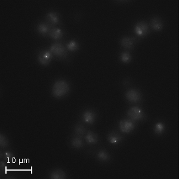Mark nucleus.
Wrapping results in <instances>:
<instances>
[{
  "instance_id": "obj_1",
  "label": "nucleus",
  "mask_w": 179,
  "mask_h": 179,
  "mask_svg": "<svg viewBox=\"0 0 179 179\" xmlns=\"http://www.w3.org/2000/svg\"><path fill=\"white\" fill-rule=\"evenodd\" d=\"M69 91V86L65 81H57L54 84L52 88V93L53 96L57 97H62L66 95Z\"/></svg>"
},
{
  "instance_id": "obj_2",
  "label": "nucleus",
  "mask_w": 179,
  "mask_h": 179,
  "mask_svg": "<svg viewBox=\"0 0 179 179\" xmlns=\"http://www.w3.org/2000/svg\"><path fill=\"white\" fill-rule=\"evenodd\" d=\"M128 117L133 121H139L143 119L145 114L142 109L137 106L131 108L127 112Z\"/></svg>"
},
{
  "instance_id": "obj_3",
  "label": "nucleus",
  "mask_w": 179,
  "mask_h": 179,
  "mask_svg": "<svg viewBox=\"0 0 179 179\" xmlns=\"http://www.w3.org/2000/svg\"><path fill=\"white\" fill-rule=\"evenodd\" d=\"M50 51L54 55L59 57H64L66 56V51L64 46L61 43L53 44L50 48Z\"/></svg>"
},
{
  "instance_id": "obj_4",
  "label": "nucleus",
  "mask_w": 179,
  "mask_h": 179,
  "mask_svg": "<svg viewBox=\"0 0 179 179\" xmlns=\"http://www.w3.org/2000/svg\"><path fill=\"white\" fill-rule=\"evenodd\" d=\"M52 53H51L50 51H46V50H43L41 51L39 55H38V61L43 65H48L51 62V59H52Z\"/></svg>"
},
{
  "instance_id": "obj_5",
  "label": "nucleus",
  "mask_w": 179,
  "mask_h": 179,
  "mask_svg": "<svg viewBox=\"0 0 179 179\" xmlns=\"http://www.w3.org/2000/svg\"><path fill=\"white\" fill-rule=\"evenodd\" d=\"M135 127L134 123L129 119L122 120L119 123V129L123 133H129L134 130Z\"/></svg>"
},
{
  "instance_id": "obj_6",
  "label": "nucleus",
  "mask_w": 179,
  "mask_h": 179,
  "mask_svg": "<svg viewBox=\"0 0 179 179\" xmlns=\"http://www.w3.org/2000/svg\"><path fill=\"white\" fill-rule=\"evenodd\" d=\"M134 31L138 36L143 37L146 35L149 31L148 25L145 22H140L136 24L134 27Z\"/></svg>"
},
{
  "instance_id": "obj_7",
  "label": "nucleus",
  "mask_w": 179,
  "mask_h": 179,
  "mask_svg": "<svg viewBox=\"0 0 179 179\" xmlns=\"http://www.w3.org/2000/svg\"><path fill=\"white\" fill-rule=\"evenodd\" d=\"M126 98L132 103H137L141 100V93L135 89H131L126 93Z\"/></svg>"
},
{
  "instance_id": "obj_8",
  "label": "nucleus",
  "mask_w": 179,
  "mask_h": 179,
  "mask_svg": "<svg viewBox=\"0 0 179 179\" xmlns=\"http://www.w3.org/2000/svg\"><path fill=\"white\" fill-rule=\"evenodd\" d=\"M82 119L84 122L87 123L93 124L95 121L96 115L92 111H87L84 112L82 114Z\"/></svg>"
},
{
  "instance_id": "obj_9",
  "label": "nucleus",
  "mask_w": 179,
  "mask_h": 179,
  "mask_svg": "<svg viewBox=\"0 0 179 179\" xmlns=\"http://www.w3.org/2000/svg\"><path fill=\"white\" fill-rule=\"evenodd\" d=\"M108 139V141L110 143L113 145H116L122 140V136L117 132L112 131L109 134Z\"/></svg>"
},
{
  "instance_id": "obj_10",
  "label": "nucleus",
  "mask_w": 179,
  "mask_h": 179,
  "mask_svg": "<svg viewBox=\"0 0 179 179\" xmlns=\"http://www.w3.org/2000/svg\"><path fill=\"white\" fill-rule=\"evenodd\" d=\"M134 39L130 37H124L121 41V45L127 49H131L134 45Z\"/></svg>"
},
{
  "instance_id": "obj_11",
  "label": "nucleus",
  "mask_w": 179,
  "mask_h": 179,
  "mask_svg": "<svg viewBox=\"0 0 179 179\" xmlns=\"http://www.w3.org/2000/svg\"><path fill=\"white\" fill-rule=\"evenodd\" d=\"M151 26L155 31H160L163 27V23L161 19L158 17H155L151 20Z\"/></svg>"
},
{
  "instance_id": "obj_12",
  "label": "nucleus",
  "mask_w": 179,
  "mask_h": 179,
  "mask_svg": "<svg viewBox=\"0 0 179 179\" xmlns=\"http://www.w3.org/2000/svg\"><path fill=\"white\" fill-rule=\"evenodd\" d=\"M47 18L49 22L51 24L55 25V24H57L59 23V17L57 13L54 12H49L47 14Z\"/></svg>"
},
{
  "instance_id": "obj_13",
  "label": "nucleus",
  "mask_w": 179,
  "mask_h": 179,
  "mask_svg": "<svg viewBox=\"0 0 179 179\" xmlns=\"http://www.w3.org/2000/svg\"><path fill=\"white\" fill-rule=\"evenodd\" d=\"M51 179H63L66 178V174L62 170H56L51 173Z\"/></svg>"
},
{
  "instance_id": "obj_14",
  "label": "nucleus",
  "mask_w": 179,
  "mask_h": 179,
  "mask_svg": "<svg viewBox=\"0 0 179 179\" xmlns=\"http://www.w3.org/2000/svg\"><path fill=\"white\" fill-rule=\"evenodd\" d=\"M86 142L88 144H95L98 141V137L93 132H88L86 136Z\"/></svg>"
},
{
  "instance_id": "obj_15",
  "label": "nucleus",
  "mask_w": 179,
  "mask_h": 179,
  "mask_svg": "<svg viewBox=\"0 0 179 179\" xmlns=\"http://www.w3.org/2000/svg\"><path fill=\"white\" fill-rule=\"evenodd\" d=\"M50 36L55 39H58L62 37L63 32L59 28H53L49 32Z\"/></svg>"
},
{
  "instance_id": "obj_16",
  "label": "nucleus",
  "mask_w": 179,
  "mask_h": 179,
  "mask_svg": "<svg viewBox=\"0 0 179 179\" xmlns=\"http://www.w3.org/2000/svg\"><path fill=\"white\" fill-rule=\"evenodd\" d=\"M38 32L42 35L47 34L49 31V26L45 23L39 24L37 27Z\"/></svg>"
},
{
  "instance_id": "obj_17",
  "label": "nucleus",
  "mask_w": 179,
  "mask_h": 179,
  "mask_svg": "<svg viewBox=\"0 0 179 179\" xmlns=\"http://www.w3.org/2000/svg\"><path fill=\"white\" fill-rule=\"evenodd\" d=\"M71 143L72 146H74L75 148H81L83 146V142L82 139L78 137H74L72 139Z\"/></svg>"
},
{
  "instance_id": "obj_18",
  "label": "nucleus",
  "mask_w": 179,
  "mask_h": 179,
  "mask_svg": "<svg viewBox=\"0 0 179 179\" xmlns=\"http://www.w3.org/2000/svg\"><path fill=\"white\" fill-rule=\"evenodd\" d=\"M75 132L76 134H78V136H82L84 134L85 132H86V129L84 128V127L80 124H77L75 127Z\"/></svg>"
},
{
  "instance_id": "obj_19",
  "label": "nucleus",
  "mask_w": 179,
  "mask_h": 179,
  "mask_svg": "<svg viewBox=\"0 0 179 179\" xmlns=\"http://www.w3.org/2000/svg\"><path fill=\"white\" fill-rule=\"evenodd\" d=\"M97 158L99 160L102 161H106L109 159V155L105 150H100L97 154Z\"/></svg>"
},
{
  "instance_id": "obj_20",
  "label": "nucleus",
  "mask_w": 179,
  "mask_h": 179,
  "mask_svg": "<svg viewBox=\"0 0 179 179\" xmlns=\"http://www.w3.org/2000/svg\"><path fill=\"white\" fill-rule=\"evenodd\" d=\"M8 145H9L8 141L6 137L3 134H1V136H0V146H1V148H6L8 146Z\"/></svg>"
},
{
  "instance_id": "obj_21",
  "label": "nucleus",
  "mask_w": 179,
  "mask_h": 179,
  "mask_svg": "<svg viewBox=\"0 0 179 179\" xmlns=\"http://www.w3.org/2000/svg\"><path fill=\"white\" fill-rule=\"evenodd\" d=\"M131 59V56L129 53L124 52L121 55V60L124 63H129Z\"/></svg>"
},
{
  "instance_id": "obj_22",
  "label": "nucleus",
  "mask_w": 179,
  "mask_h": 179,
  "mask_svg": "<svg viewBox=\"0 0 179 179\" xmlns=\"http://www.w3.org/2000/svg\"><path fill=\"white\" fill-rule=\"evenodd\" d=\"M78 44L75 41H71L67 45V49L69 51H75L78 49Z\"/></svg>"
},
{
  "instance_id": "obj_23",
  "label": "nucleus",
  "mask_w": 179,
  "mask_h": 179,
  "mask_svg": "<svg viewBox=\"0 0 179 179\" xmlns=\"http://www.w3.org/2000/svg\"><path fill=\"white\" fill-rule=\"evenodd\" d=\"M164 130V125L163 124L158 123L155 125V131L157 134H161Z\"/></svg>"
},
{
  "instance_id": "obj_24",
  "label": "nucleus",
  "mask_w": 179,
  "mask_h": 179,
  "mask_svg": "<svg viewBox=\"0 0 179 179\" xmlns=\"http://www.w3.org/2000/svg\"><path fill=\"white\" fill-rule=\"evenodd\" d=\"M4 156L5 157V158L7 160H10V159H12L13 156V154L10 151H7L6 152H5L4 154Z\"/></svg>"
},
{
  "instance_id": "obj_25",
  "label": "nucleus",
  "mask_w": 179,
  "mask_h": 179,
  "mask_svg": "<svg viewBox=\"0 0 179 179\" xmlns=\"http://www.w3.org/2000/svg\"><path fill=\"white\" fill-rule=\"evenodd\" d=\"M0 168H1V170H2L3 169H4V168H6V164H5L3 161H1Z\"/></svg>"
}]
</instances>
